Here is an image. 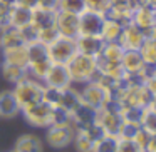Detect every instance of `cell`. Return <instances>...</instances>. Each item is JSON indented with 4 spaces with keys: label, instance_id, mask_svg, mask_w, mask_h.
I'll list each match as a JSON object with an SVG mask.
<instances>
[{
    "label": "cell",
    "instance_id": "1",
    "mask_svg": "<svg viewBox=\"0 0 156 152\" xmlns=\"http://www.w3.org/2000/svg\"><path fill=\"white\" fill-rule=\"evenodd\" d=\"M66 69L71 75L72 85H82L94 80L96 74H98V62L94 57L76 54L69 60V64H66Z\"/></svg>",
    "mask_w": 156,
    "mask_h": 152
},
{
    "label": "cell",
    "instance_id": "2",
    "mask_svg": "<svg viewBox=\"0 0 156 152\" xmlns=\"http://www.w3.org/2000/svg\"><path fill=\"white\" fill-rule=\"evenodd\" d=\"M12 94H14L15 100H17L19 107H20V110H22V109L30 107V105H34V104H37V102L42 100L44 84L25 75V79H22L20 82L14 84Z\"/></svg>",
    "mask_w": 156,
    "mask_h": 152
},
{
    "label": "cell",
    "instance_id": "3",
    "mask_svg": "<svg viewBox=\"0 0 156 152\" xmlns=\"http://www.w3.org/2000/svg\"><path fill=\"white\" fill-rule=\"evenodd\" d=\"M47 54L52 64L66 65L69 64L72 57L77 54V47H76V39H66L59 37L55 42H52L47 47Z\"/></svg>",
    "mask_w": 156,
    "mask_h": 152
},
{
    "label": "cell",
    "instance_id": "4",
    "mask_svg": "<svg viewBox=\"0 0 156 152\" xmlns=\"http://www.w3.org/2000/svg\"><path fill=\"white\" fill-rule=\"evenodd\" d=\"M52 110L54 107L49 105L47 102L41 100L37 104L25 107L20 110V114L24 115V119L27 120V124L34 125V127H49L52 120Z\"/></svg>",
    "mask_w": 156,
    "mask_h": 152
},
{
    "label": "cell",
    "instance_id": "5",
    "mask_svg": "<svg viewBox=\"0 0 156 152\" xmlns=\"http://www.w3.org/2000/svg\"><path fill=\"white\" fill-rule=\"evenodd\" d=\"M79 95H81V102L87 107L94 109H101L106 102L109 100V94L96 82H87V84L79 85Z\"/></svg>",
    "mask_w": 156,
    "mask_h": 152
},
{
    "label": "cell",
    "instance_id": "6",
    "mask_svg": "<svg viewBox=\"0 0 156 152\" xmlns=\"http://www.w3.org/2000/svg\"><path fill=\"white\" fill-rule=\"evenodd\" d=\"M45 129V142L52 149H64L72 144L76 134V129L72 125H49Z\"/></svg>",
    "mask_w": 156,
    "mask_h": 152
},
{
    "label": "cell",
    "instance_id": "7",
    "mask_svg": "<svg viewBox=\"0 0 156 152\" xmlns=\"http://www.w3.org/2000/svg\"><path fill=\"white\" fill-rule=\"evenodd\" d=\"M102 24H104V15L102 14L84 10L81 15H79V35L101 37Z\"/></svg>",
    "mask_w": 156,
    "mask_h": 152
},
{
    "label": "cell",
    "instance_id": "8",
    "mask_svg": "<svg viewBox=\"0 0 156 152\" xmlns=\"http://www.w3.org/2000/svg\"><path fill=\"white\" fill-rule=\"evenodd\" d=\"M59 37L77 39L79 37V15L69 14V12H57L55 14V24Z\"/></svg>",
    "mask_w": 156,
    "mask_h": 152
},
{
    "label": "cell",
    "instance_id": "9",
    "mask_svg": "<svg viewBox=\"0 0 156 152\" xmlns=\"http://www.w3.org/2000/svg\"><path fill=\"white\" fill-rule=\"evenodd\" d=\"M44 85L49 89H55V90H64V89L71 87L72 80L69 75L66 65H59V64H52L49 72L44 77Z\"/></svg>",
    "mask_w": 156,
    "mask_h": 152
},
{
    "label": "cell",
    "instance_id": "10",
    "mask_svg": "<svg viewBox=\"0 0 156 152\" xmlns=\"http://www.w3.org/2000/svg\"><path fill=\"white\" fill-rule=\"evenodd\" d=\"M148 35L138 29L136 25L133 24H128L122 27V32H121V37H119V45H121L124 50H139L143 45V42L146 40Z\"/></svg>",
    "mask_w": 156,
    "mask_h": 152
},
{
    "label": "cell",
    "instance_id": "11",
    "mask_svg": "<svg viewBox=\"0 0 156 152\" xmlns=\"http://www.w3.org/2000/svg\"><path fill=\"white\" fill-rule=\"evenodd\" d=\"M76 47L77 54L89 55V57H99L104 47V40L101 37H92V35H79L76 39Z\"/></svg>",
    "mask_w": 156,
    "mask_h": 152
},
{
    "label": "cell",
    "instance_id": "12",
    "mask_svg": "<svg viewBox=\"0 0 156 152\" xmlns=\"http://www.w3.org/2000/svg\"><path fill=\"white\" fill-rule=\"evenodd\" d=\"M121 67L126 75H141L146 69L139 50H124L121 59Z\"/></svg>",
    "mask_w": 156,
    "mask_h": 152
},
{
    "label": "cell",
    "instance_id": "13",
    "mask_svg": "<svg viewBox=\"0 0 156 152\" xmlns=\"http://www.w3.org/2000/svg\"><path fill=\"white\" fill-rule=\"evenodd\" d=\"M131 24L136 25L138 29H141L146 35L151 32V29L156 25V19H154V10L151 7H141L133 10L131 14Z\"/></svg>",
    "mask_w": 156,
    "mask_h": 152
},
{
    "label": "cell",
    "instance_id": "14",
    "mask_svg": "<svg viewBox=\"0 0 156 152\" xmlns=\"http://www.w3.org/2000/svg\"><path fill=\"white\" fill-rule=\"evenodd\" d=\"M94 122H96V110L84 104H81L71 114V124L76 130L77 129H86L87 125L94 124Z\"/></svg>",
    "mask_w": 156,
    "mask_h": 152
},
{
    "label": "cell",
    "instance_id": "15",
    "mask_svg": "<svg viewBox=\"0 0 156 152\" xmlns=\"http://www.w3.org/2000/svg\"><path fill=\"white\" fill-rule=\"evenodd\" d=\"M2 52V62L10 65H17V67L27 69L29 64V54H27V45H19L14 49H7Z\"/></svg>",
    "mask_w": 156,
    "mask_h": 152
},
{
    "label": "cell",
    "instance_id": "16",
    "mask_svg": "<svg viewBox=\"0 0 156 152\" xmlns=\"http://www.w3.org/2000/svg\"><path fill=\"white\" fill-rule=\"evenodd\" d=\"M19 114H20V107H19L12 90H2L0 92V117L14 119Z\"/></svg>",
    "mask_w": 156,
    "mask_h": 152
},
{
    "label": "cell",
    "instance_id": "17",
    "mask_svg": "<svg viewBox=\"0 0 156 152\" xmlns=\"http://www.w3.org/2000/svg\"><path fill=\"white\" fill-rule=\"evenodd\" d=\"M81 104L82 102H81V95H79V89L76 87V85H71V87L64 89V90L61 92V100H59L57 107H61V109H64L66 112L72 114Z\"/></svg>",
    "mask_w": 156,
    "mask_h": 152
},
{
    "label": "cell",
    "instance_id": "18",
    "mask_svg": "<svg viewBox=\"0 0 156 152\" xmlns=\"http://www.w3.org/2000/svg\"><path fill=\"white\" fill-rule=\"evenodd\" d=\"M14 150L17 152H44L42 140L34 134H22L14 144Z\"/></svg>",
    "mask_w": 156,
    "mask_h": 152
},
{
    "label": "cell",
    "instance_id": "19",
    "mask_svg": "<svg viewBox=\"0 0 156 152\" xmlns=\"http://www.w3.org/2000/svg\"><path fill=\"white\" fill-rule=\"evenodd\" d=\"M19 45H25L22 42L20 32L19 29L10 27V25H5L0 30V50H7V49H14Z\"/></svg>",
    "mask_w": 156,
    "mask_h": 152
},
{
    "label": "cell",
    "instance_id": "20",
    "mask_svg": "<svg viewBox=\"0 0 156 152\" xmlns=\"http://www.w3.org/2000/svg\"><path fill=\"white\" fill-rule=\"evenodd\" d=\"M55 14H57V12H54V10H45V8L35 7L34 10H32L30 24L34 25L37 30L52 27V25L55 24Z\"/></svg>",
    "mask_w": 156,
    "mask_h": 152
},
{
    "label": "cell",
    "instance_id": "21",
    "mask_svg": "<svg viewBox=\"0 0 156 152\" xmlns=\"http://www.w3.org/2000/svg\"><path fill=\"white\" fill-rule=\"evenodd\" d=\"M30 19H32V10L14 5V7H10V12H9L7 25L15 27V29H22L27 24H30Z\"/></svg>",
    "mask_w": 156,
    "mask_h": 152
},
{
    "label": "cell",
    "instance_id": "22",
    "mask_svg": "<svg viewBox=\"0 0 156 152\" xmlns=\"http://www.w3.org/2000/svg\"><path fill=\"white\" fill-rule=\"evenodd\" d=\"M122 27H124V25L119 24L118 20L104 17V24H102V30H101V39L106 44H108V42H118L119 37H121Z\"/></svg>",
    "mask_w": 156,
    "mask_h": 152
},
{
    "label": "cell",
    "instance_id": "23",
    "mask_svg": "<svg viewBox=\"0 0 156 152\" xmlns=\"http://www.w3.org/2000/svg\"><path fill=\"white\" fill-rule=\"evenodd\" d=\"M0 74H2V77H4L7 82H10V84H17V82L22 80V79H25L27 72H25V69H22V67H17V65H10V64L2 62V65H0Z\"/></svg>",
    "mask_w": 156,
    "mask_h": 152
},
{
    "label": "cell",
    "instance_id": "24",
    "mask_svg": "<svg viewBox=\"0 0 156 152\" xmlns=\"http://www.w3.org/2000/svg\"><path fill=\"white\" fill-rule=\"evenodd\" d=\"M122 54H124V49L119 45V42H108V44L104 42L101 55L96 59H102V60H108V62H121Z\"/></svg>",
    "mask_w": 156,
    "mask_h": 152
},
{
    "label": "cell",
    "instance_id": "25",
    "mask_svg": "<svg viewBox=\"0 0 156 152\" xmlns=\"http://www.w3.org/2000/svg\"><path fill=\"white\" fill-rule=\"evenodd\" d=\"M119 137L118 135H102L94 142V152H118Z\"/></svg>",
    "mask_w": 156,
    "mask_h": 152
},
{
    "label": "cell",
    "instance_id": "26",
    "mask_svg": "<svg viewBox=\"0 0 156 152\" xmlns=\"http://www.w3.org/2000/svg\"><path fill=\"white\" fill-rule=\"evenodd\" d=\"M72 144H74V147L77 152H94V140H92L84 130H81V129L76 130Z\"/></svg>",
    "mask_w": 156,
    "mask_h": 152
},
{
    "label": "cell",
    "instance_id": "27",
    "mask_svg": "<svg viewBox=\"0 0 156 152\" xmlns=\"http://www.w3.org/2000/svg\"><path fill=\"white\" fill-rule=\"evenodd\" d=\"M139 54H141V57H143L146 65L156 67V42L154 40L146 37V40L143 42L141 49H139Z\"/></svg>",
    "mask_w": 156,
    "mask_h": 152
},
{
    "label": "cell",
    "instance_id": "28",
    "mask_svg": "<svg viewBox=\"0 0 156 152\" xmlns=\"http://www.w3.org/2000/svg\"><path fill=\"white\" fill-rule=\"evenodd\" d=\"M84 10V0H57V12H69V14L81 15Z\"/></svg>",
    "mask_w": 156,
    "mask_h": 152
},
{
    "label": "cell",
    "instance_id": "29",
    "mask_svg": "<svg viewBox=\"0 0 156 152\" xmlns=\"http://www.w3.org/2000/svg\"><path fill=\"white\" fill-rule=\"evenodd\" d=\"M143 114H144V109H139V107H126V109H121L122 120H124V122H131V124L141 125Z\"/></svg>",
    "mask_w": 156,
    "mask_h": 152
},
{
    "label": "cell",
    "instance_id": "30",
    "mask_svg": "<svg viewBox=\"0 0 156 152\" xmlns=\"http://www.w3.org/2000/svg\"><path fill=\"white\" fill-rule=\"evenodd\" d=\"M141 127L151 135H156V112L151 110L149 107L144 109V114L141 119Z\"/></svg>",
    "mask_w": 156,
    "mask_h": 152
},
{
    "label": "cell",
    "instance_id": "31",
    "mask_svg": "<svg viewBox=\"0 0 156 152\" xmlns=\"http://www.w3.org/2000/svg\"><path fill=\"white\" fill-rule=\"evenodd\" d=\"M57 39H59V32H57V29H55L54 25L39 30V35H37V42H41V44L45 45V47H49V45H51L52 42H55Z\"/></svg>",
    "mask_w": 156,
    "mask_h": 152
},
{
    "label": "cell",
    "instance_id": "32",
    "mask_svg": "<svg viewBox=\"0 0 156 152\" xmlns=\"http://www.w3.org/2000/svg\"><path fill=\"white\" fill-rule=\"evenodd\" d=\"M86 10L98 12V14L104 15L108 12V8L111 7V0H84Z\"/></svg>",
    "mask_w": 156,
    "mask_h": 152
},
{
    "label": "cell",
    "instance_id": "33",
    "mask_svg": "<svg viewBox=\"0 0 156 152\" xmlns=\"http://www.w3.org/2000/svg\"><path fill=\"white\" fill-rule=\"evenodd\" d=\"M139 127H141V125L122 120V125H121V129H119V132H118V137L122 139V140H133Z\"/></svg>",
    "mask_w": 156,
    "mask_h": 152
},
{
    "label": "cell",
    "instance_id": "34",
    "mask_svg": "<svg viewBox=\"0 0 156 152\" xmlns=\"http://www.w3.org/2000/svg\"><path fill=\"white\" fill-rule=\"evenodd\" d=\"M19 32H20V37H22V42H24L25 45H30L34 44V42H37V35H39V30L34 27L32 24H27L25 27L19 29Z\"/></svg>",
    "mask_w": 156,
    "mask_h": 152
},
{
    "label": "cell",
    "instance_id": "35",
    "mask_svg": "<svg viewBox=\"0 0 156 152\" xmlns=\"http://www.w3.org/2000/svg\"><path fill=\"white\" fill-rule=\"evenodd\" d=\"M118 152H144V150L134 140H122V139H119Z\"/></svg>",
    "mask_w": 156,
    "mask_h": 152
},
{
    "label": "cell",
    "instance_id": "36",
    "mask_svg": "<svg viewBox=\"0 0 156 152\" xmlns=\"http://www.w3.org/2000/svg\"><path fill=\"white\" fill-rule=\"evenodd\" d=\"M149 139H151V134H149V132H146V130H144V129H143V127H139L133 140H134L136 144H138L139 147L143 149V150H146V145H148Z\"/></svg>",
    "mask_w": 156,
    "mask_h": 152
},
{
    "label": "cell",
    "instance_id": "37",
    "mask_svg": "<svg viewBox=\"0 0 156 152\" xmlns=\"http://www.w3.org/2000/svg\"><path fill=\"white\" fill-rule=\"evenodd\" d=\"M144 85H146V89H148L153 95H156V67H153V72H151V75L146 79Z\"/></svg>",
    "mask_w": 156,
    "mask_h": 152
},
{
    "label": "cell",
    "instance_id": "38",
    "mask_svg": "<svg viewBox=\"0 0 156 152\" xmlns=\"http://www.w3.org/2000/svg\"><path fill=\"white\" fill-rule=\"evenodd\" d=\"M39 0H15V5L22 8H27V10H34L37 7Z\"/></svg>",
    "mask_w": 156,
    "mask_h": 152
},
{
    "label": "cell",
    "instance_id": "39",
    "mask_svg": "<svg viewBox=\"0 0 156 152\" xmlns=\"http://www.w3.org/2000/svg\"><path fill=\"white\" fill-rule=\"evenodd\" d=\"M37 7L45 8V10H54V12H57V0H39Z\"/></svg>",
    "mask_w": 156,
    "mask_h": 152
},
{
    "label": "cell",
    "instance_id": "40",
    "mask_svg": "<svg viewBox=\"0 0 156 152\" xmlns=\"http://www.w3.org/2000/svg\"><path fill=\"white\" fill-rule=\"evenodd\" d=\"M128 7L133 10H136V8H141V7H149L148 5V0H128Z\"/></svg>",
    "mask_w": 156,
    "mask_h": 152
},
{
    "label": "cell",
    "instance_id": "41",
    "mask_svg": "<svg viewBox=\"0 0 156 152\" xmlns=\"http://www.w3.org/2000/svg\"><path fill=\"white\" fill-rule=\"evenodd\" d=\"M148 39H151V40H154V42H156V25L151 29V32L148 34Z\"/></svg>",
    "mask_w": 156,
    "mask_h": 152
},
{
    "label": "cell",
    "instance_id": "42",
    "mask_svg": "<svg viewBox=\"0 0 156 152\" xmlns=\"http://www.w3.org/2000/svg\"><path fill=\"white\" fill-rule=\"evenodd\" d=\"M151 110H154L156 112V95H153V99H151V102H149V105H148Z\"/></svg>",
    "mask_w": 156,
    "mask_h": 152
},
{
    "label": "cell",
    "instance_id": "43",
    "mask_svg": "<svg viewBox=\"0 0 156 152\" xmlns=\"http://www.w3.org/2000/svg\"><path fill=\"white\" fill-rule=\"evenodd\" d=\"M148 5L151 8H156V0H148Z\"/></svg>",
    "mask_w": 156,
    "mask_h": 152
},
{
    "label": "cell",
    "instance_id": "44",
    "mask_svg": "<svg viewBox=\"0 0 156 152\" xmlns=\"http://www.w3.org/2000/svg\"><path fill=\"white\" fill-rule=\"evenodd\" d=\"M153 10H154V19H156V8H153Z\"/></svg>",
    "mask_w": 156,
    "mask_h": 152
},
{
    "label": "cell",
    "instance_id": "45",
    "mask_svg": "<svg viewBox=\"0 0 156 152\" xmlns=\"http://www.w3.org/2000/svg\"><path fill=\"white\" fill-rule=\"evenodd\" d=\"M10 152H17V150H14V149H12V150H10Z\"/></svg>",
    "mask_w": 156,
    "mask_h": 152
},
{
    "label": "cell",
    "instance_id": "46",
    "mask_svg": "<svg viewBox=\"0 0 156 152\" xmlns=\"http://www.w3.org/2000/svg\"><path fill=\"white\" fill-rule=\"evenodd\" d=\"M0 30H2V27H0Z\"/></svg>",
    "mask_w": 156,
    "mask_h": 152
},
{
    "label": "cell",
    "instance_id": "47",
    "mask_svg": "<svg viewBox=\"0 0 156 152\" xmlns=\"http://www.w3.org/2000/svg\"><path fill=\"white\" fill-rule=\"evenodd\" d=\"M154 152H156V150H154Z\"/></svg>",
    "mask_w": 156,
    "mask_h": 152
}]
</instances>
